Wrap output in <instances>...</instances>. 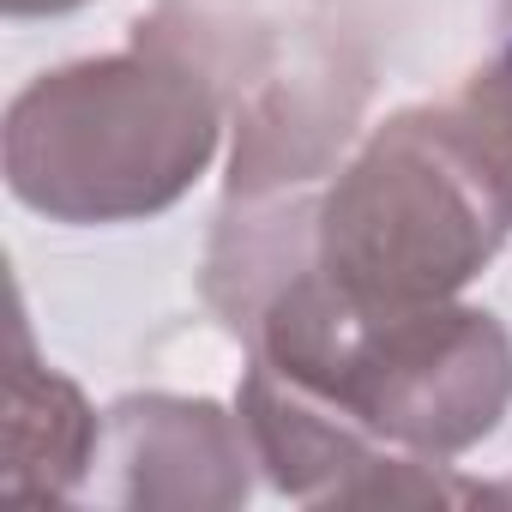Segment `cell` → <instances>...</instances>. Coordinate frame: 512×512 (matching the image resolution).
<instances>
[{"instance_id":"obj_7","label":"cell","mask_w":512,"mask_h":512,"mask_svg":"<svg viewBox=\"0 0 512 512\" xmlns=\"http://www.w3.org/2000/svg\"><path fill=\"white\" fill-rule=\"evenodd\" d=\"M103 452V428L97 410L85 404V392L43 368L31 356L25 326H13V374H7V494L19 500H67L85 470Z\"/></svg>"},{"instance_id":"obj_2","label":"cell","mask_w":512,"mask_h":512,"mask_svg":"<svg viewBox=\"0 0 512 512\" xmlns=\"http://www.w3.org/2000/svg\"><path fill=\"white\" fill-rule=\"evenodd\" d=\"M314 398L410 458H458L512 410V338L488 308H362L320 266L284 284L241 338Z\"/></svg>"},{"instance_id":"obj_1","label":"cell","mask_w":512,"mask_h":512,"mask_svg":"<svg viewBox=\"0 0 512 512\" xmlns=\"http://www.w3.org/2000/svg\"><path fill=\"white\" fill-rule=\"evenodd\" d=\"M223 109L199 55L139 19L133 49L55 67L7 103V187L49 223L157 217L211 169Z\"/></svg>"},{"instance_id":"obj_5","label":"cell","mask_w":512,"mask_h":512,"mask_svg":"<svg viewBox=\"0 0 512 512\" xmlns=\"http://www.w3.org/2000/svg\"><path fill=\"white\" fill-rule=\"evenodd\" d=\"M241 428L272 488L308 506H398V500H458L470 488L446 482L434 458H410L368 428H356L338 404L314 398L290 374L253 356L241 374Z\"/></svg>"},{"instance_id":"obj_10","label":"cell","mask_w":512,"mask_h":512,"mask_svg":"<svg viewBox=\"0 0 512 512\" xmlns=\"http://www.w3.org/2000/svg\"><path fill=\"white\" fill-rule=\"evenodd\" d=\"M500 37H512V0L500 7Z\"/></svg>"},{"instance_id":"obj_6","label":"cell","mask_w":512,"mask_h":512,"mask_svg":"<svg viewBox=\"0 0 512 512\" xmlns=\"http://www.w3.org/2000/svg\"><path fill=\"white\" fill-rule=\"evenodd\" d=\"M115 500L145 512H235L253 488V440L211 398L133 392L103 422Z\"/></svg>"},{"instance_id":"obj_8","label":"cell","mask_w":512,"mask_h":512,"mask_svg":"<svg viewBox=\"0 0 512 512\" xmlns=\"http://www.w3.org/2000/svg\"><path fill=\"white\" fill-rule=\"evenodd\" d=\"M464 109V121L488 139V151L512 169V37H500V49L464 79V91L452 97Z\"/></svg>"},{"instance_id":"obj_4","label":"cell","mask_w":512,"mask_h":512,"mask_svg":"<svg viewBox=\"0 0 512 512\" xmlns=\"http://www.w3.org/2000/svg\"><path fill=\"white\" fill-rule=\"evenodd\" d=\"M362 97L368 79L344 61V49L308 43L284 61L278 37L266 31V43L247 55V67L223 91L235 115L229 199H278L326 181L356 133Z\"/></svg>"},{"instance_id":"obj_9","label":"cell","mask_w":512,"mask_h":512,"mask_svg":"<svg viewBox=\"0 0 512 512\" xmlns=\"http://www.w3.org/2000/svg\"><path fill=\"white\" fill-rule=\"evenodd\" d=\"M7 19H55V13H79L85 0H0Z\"/></svg>"},{"instance_id":"obj_3","label":"cell","mask_w":512,"mask_h":512,"mask_svg":"<svg viewBox=\"0 0 512 512\" xmlns=\"http://www.w3.org/2000/svg\"><path fill=\"white\" fill-rule=\"evenodd\" d=\"M512 235V169L458 103L386 115L320 187V272L362 308L458 302Z\"/></svg>"}]
</instances>
